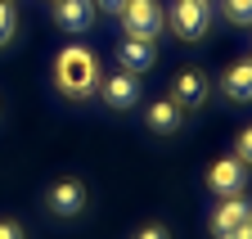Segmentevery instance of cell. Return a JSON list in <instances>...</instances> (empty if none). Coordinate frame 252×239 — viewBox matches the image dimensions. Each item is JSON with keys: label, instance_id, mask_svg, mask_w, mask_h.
Segmentation results:
<instances>
[{"label": "cell", "instance_id": "obj_1", "mask_svg": "<svg viewBox=\"0 0 252 239\" xmlns=\"http://www.w3.org/2000/svg\"><path fill=\"white\" fill-rule=\"evenodd\" d=\"M54 81H59V91L63 95H90L94 86H99V64H94V54L86 45H68V50H59L54 59Z\"/></svg>", "mask_w": 252, "mask_h": 239}, {"label": "cell", "instance_id": "obj_2", "mask_svg": "<svg viewBox=\"0 0 252 239\" xmlns=\"http://www.w3.org/2000/svg\"><path fill=\"white\" fill-rule=\"evenodd\" d=\"M167 27L180 41H203L212 27V0H176L167 14Z\"/></svg>", "mask_w": 252, "mask_h": 239}, {"label": "cell", "instance_id": "obj_3", "mask_svg": "<svg viewBox=\"0 0 252 239\" xmlns=\"http://www.w3.org/2000/svg\"><path fill=\"white\" fill-rule=\"evenodd\" d=\"M117 18L126 27V36H140V41H153L167 27V9L158 5V0H126Z\"/></svg>", "mask_w": 252, "mask_h": 239}, {"label": "cell", "instance_id": "obj_4", "mask_svg": "<svg viewBox=\"0 0 252 239\" xmlns=\"http://www.w3.org/2000/svg\"><path fill=\"white\" fill-rule=\"evenodd\" d=\"M243 185H248V167L239 163V158H220V163H212V171H207V190L212 194H243Z\"/></svg>", "mask_w": 252, "mask_h": 239}, {"label": "cell", "instance_id": "obj_5", "mask_svg": "<svg viewBox=\"0 0 252 239\" xmlns=\"http://www.w3.org/2000/svg\"><path fill=\"white\" fill-rule=\"evenodd\" d=\"M248 217H252V203H248L243 194H225V199L216 203V212H212V235L225 239V235H230L234 226H243Z\"/></svg>", "mask_w": 252, "mask_h": 239}, {"label": "cell", "instance_id": "obj_6", "mask_svg": "<svg viewBox=\"0 0 252 239\" xmlns=\"http://www.w3.org/2000/svg\"><path fill=\"white\" fill-rule=\"evenodd\" d=\"M207 91H212V81H207L198 68H185V72H176V81H171V100H176L180 108H198V104L207 100Z\"/></svg>", "mask_w": 252, "mask_h": 239}, {"label": "cell", "instance_id": "obj_7", "mask_svg": "<svg viewBox=\"0 0 252 239\" xmlns=\"http://www.w3.org/2000/svg\"><path fill=\"white\" fill-rule=\"evenodd\" d=\"M117 59H122V72L140 77V72H149V68L158 64V45H153V41H140V36H126V41L117 45Z\"/></svg>", "mask_w": 252, "mask_h": 239}, {"label": "cell", "instance_id": "obj_8", "mask_svg": "<svg viewBox=\"0 0 252 239\" xmlns=\"http://www.w3.org/2000/svg\"><path fill=\"white\" fill-rule=\"evenodd\" d=\"M54 23L63 32H86V27H94V0H54Z\"/></svg>", "mask_w": 252, "mask_h": 239}, {"label": "cell", "instance_id": "obj_9", "mask_svg": "<svg viewBox=\"0 0 252 239\" xmlns=\"http://www.w3.org/2000/svg\"><path fill=\"white\" fill-rule=\"evenodd\" d=\"M45 203H50V212H59V217H77L81 207H86V185L81 181H59L45 194Z\"/></svg>", "mask_w": 252, "mask_h": 239}, {"label": "cell", "instance_id": "obj_10", "mask_svg": "<svg viewBox=\"0 0 252 239\" xmlns=\"http://www.w3.org/2000/svg\"><path fill=\"white\" fill-rule=\"evenodd\" d=\"M104 104L108 108H131L135 100H140V81L131 77V72H113V77H104Z\"/></svg>", "mask_w": 252, "mask_h": 239}, {"label": "cell", "instance_id": "obj_11", "mask_svg": "<svg viewBox=\"0 0 252 239\" xmlns=\"http://www.w3.org/2000/svg\"><path fill=\"white\" fill-rule=\"evenodd\" d=\"M180 117H185V108L167 95V100H153V104H149L144 122H149V131H158V136H171V131H180Z\"/></svg>", "mask_w": 252, "mask_h": 239}, {"label": "cell", "instance_id": "obj_12", "mask_svg": "<svg viewBox=\"0 0 252 239\" xmlns=\"http://www.w3.org/2000/svg\"><path fill=\"white\" fill-rule=\"evenodd\" d=\"M220 91H225L230 100H252V59H243V64H234L225 77H220Z\"/></svg>", "mask_w": 252, "mask_h": 239}, {"label": "cell", "instance_id": "obj_13", "mask_svg": "<svg viewBox=\"0 0 252 239\" xmlns=\"http://www.w3.org/2000/svg\"><path fill=\"white\" fill-rule=\"evenodd\" d=\"M220 14H225V23L248 27L252 23V0H220Z\"/></svg>", "mask_w": 252, "mask_h": 239}, {"label": "cell", "instance_id": "obj_14", "mask_svg": "<svg viewBox=\"0 0 252 239\" xmlns=\"http://www.w3.org/2000/svg\"><path fill=\"white\" fill-rule=\"evenodd\" d=\"M14 32H18V9L9 5V0H0V50L14 41Z\"/></svg>", "mask_w": 252, "mask_h": 239}, {"label": "cell", "instance_id": "obj_15", "mask_svg": "<svg viewBox=\"0 0 252 239\" xmlns=\"http://www.w3.org/2000/svg\"><path fill=\"white\" fill-rule=\"evenodd\" d=\"M234 158H239L243 167H252V127L239 131V149H234Z\"/></svg>", "mask_w": 252, "mask_h": 239}, {"label": "cell", "instance_id": "obj_16", "mask_svg": "<svg viewBox=\"0 0 252 239\" xmlns=\"http://www.w3.org/2000/svg\"><path fill=\"white\" fill-rule=\"evenodd\" d=\"M135 239H171V230H167V226H140Z\"/></svg>", "mask_w": 252, "mask_h": 239}, {"label": "cell", "instance_id": "obj_17", "mask_svg": "<svg viewBox=\"0 0 252 239\" xmlns=\"http://www.w3.org/2000/svg\"><path fill=\"white\" fill-rule=\"evenodd\" d=\"M0 239H27L18 221H0Z\"/></svg>", "mask_w": 252, "mask_h": 239}, {"label": "cell", "instance_id": "obj_18", "mask_svg": "<svg viewBox=\"0 0 252 239\" xmlns=\"http://www.w3.org/2000/svg\"><path fill=\"white\" fill-rule=\"evenodd\" d=\"M225 239H252V217H248V221H243V226H234V230H230V235H225Z\"/></svg>", "mask_w": 252, "mask_h": 239}, {"label": "cell", "instance_id": "obj_19", "mask_svg": "<svg viewBox=\"0 0 252 239\" xmlns=\"http://www.w3.org/2000/svg\"><path fill=\"white\" fill-rule=\"evenodd\" d=\"M126 0H94V9H108V14H122Z\"/></svg>", "mask_w": 252, "mask_h": 239}]
</instances>
